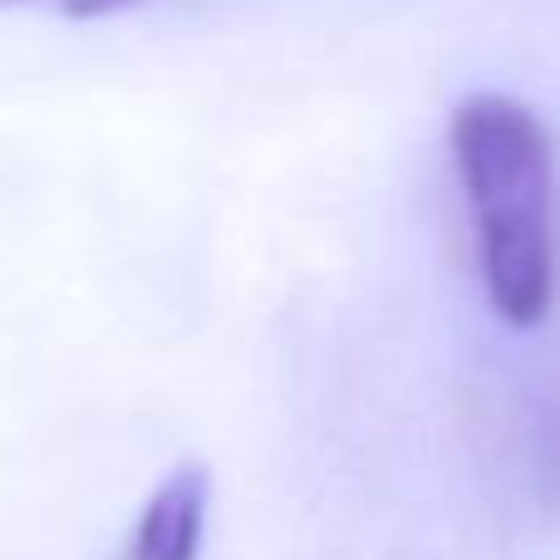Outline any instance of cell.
<instances>
[{
  "mask_svg": "<svg viewBox=\"0 0 560 560\" xmlns=\"http://www.w3.org/2000/svg\"><path fill=\"white\" fill-rule=\"evenodd\" d=\"M556 472H560V428H556Z\"/></svg>",
  "mask_w": 560,
  "mask_h": 560,
  "instance_id": "cell-4",
  "label": "cell"
},
{
  "mask_svg": "<svg viewBox=\"0 0 560 560\" xmlns=\"http://www.w3.org/2000/svg\"><path fill=\"white\" fill-rule=\"evenodd\" d=\"M207 512H212V472L207 463H177L143 502L118 560H202Z\"/></svg>",
  "mask_w": 560,
  "mask_h": 560,
  "instance_id": "cell-2",
  "label": "cell"
},
{
  "mask_svg": "<svg viewBox=\"0 0 560 560\" xmlns=\"http://www.w3.org/2000/svg\"><path fill=\"white\" fill-rule=\"evenodd\" d=\"M0 5H30V10H49V15H65V20H98V15L138 5V0H0Z\"/></svg>",
  "mask_w": 560,
  "mask_h": 560,
  "instance_id": "cell-3",
  "label": "cell"
},
{
  "mask_svg": "<svg viewBox=\"0 0 560 560\" xmlns=\"http://www.w3.org/2000/svg\"><path fill=\"white\" fill-rule=\"evenodd\" d=\"M447 138L487 300L502 325L536 329L551 315L560 276L551 133L516 98L472 94L457 104Z\"/></svg>",
  "mask_w": 560,
  "mask_h": 560,
  "instance_id": "cell-1",
  "label": "cell"
}]
</instances>
